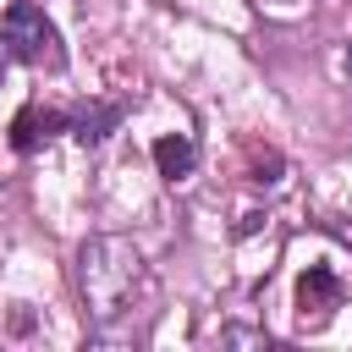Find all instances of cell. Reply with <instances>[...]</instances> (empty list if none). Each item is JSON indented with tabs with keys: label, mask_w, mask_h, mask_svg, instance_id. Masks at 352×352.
Listing matches in <instances>:
<instances>
[{
	"label": "cell",
	"mask_w": 352,
	"mask_h": 352,
	"mask_svg": "<svg viewBox=\"0 0 352 352\" xmlns=\"http://www.w3.org/2000/svg\"><path fill=\"white\" fill-rule=\"evenodd\" d=\"M154 165H160L165 182H187L192 165H198V143L187 132H165V138H154Z\"/></svg>",
	"instance_id": "5"
},
{
	"label": "cell",
	"mask_w": 352,
	"mask_h": 352,
	"mask_svg": "<svg viewBox=\"0 0 352 352\" xmlns=\"http://www.w3.org/2000/svg\"><path fill=\"white\" fill-rule=\"evenodd\" d=\"M116 121H121V104H88V110H77L72 138H77L82 148H94V143H104V138L116 132Z\"/></svg>",
	"instance_id": "6"
},
{
	"label": "cell",
	"mask_w": 352,
	"mask_h": 352,
	"mask_svg": "<svg viewBox=\"0 0 352 352\" xmlns=\"http://www.w3.org/2000/svg\"><path fill=\"white\" fill-rule=\"evenodd\" d=\"M220 341H231V346H270V330H220Z\"/></svg>",
	"instance_id": "7"
},
{
	"label": "cell",
	"mask_w": 352,
	"mask_h": 352,
	"mask_svg": "<svg viewBox=\"0 0 352 352\" xmlns=\"http://www.w3.org/2000/svg\"><path fill=\"white\" fill-rule=\"evenodd\" d=\"M341 302H346L341 275H336L330 264H308L302 280H297V324H302V330H324Z\"/></svg>",
	"instance_id": "3"
},
{
	"label": "cell",
	"mask_w": 352,
	"mask_h": 352,
	"mask_svg": "<svg viewBox=\"0 0 352 352\" xmlns=\"http://www.w3.org/2000/svg\"><path fill=\"white\" fill-rule=\"evenodd\" d=\"M0 72H6V60H0Z\"/></svg>",
	"instance_id": "9"
},
{
	"label": "cell",
	"mask_w": 352,
	"mask_h": 352,
	"mask_svg": "<svg viewBox=\"0 0 352 352\" xmlns=\"http://www.w3.org/2000/svg\"><path fill=\"white\" fill-rule=\"evenodd\" d=\"M346 72H352V38H346Z\"/></svg>",
	"instance_id": "8"
},
{
	"label": "cell",
	"mask_w": 352,
	"mask_h": 352,
	"mask_svg": "<svg viewBox=\"0 0 352 352\" xmlns=\"http://www.w3.org/2000/svg\"><path fill=\"white\" fill-rule=\"evenodd\" d=\"M154 292L148 280V264L143 253L116 236V231H99L77 248V297H82V314L99 336H110L121 319H132V308Z\"/></svg>",
	"instance_id": "1"
},
{
	"label": "cell",
	"mask_w": 352,
	"mask_h": 352,
	"mask_svg": "<svg viewBox=\"0 0 352 352\" xmlns=\"http://www.w3.org/2000/svg\"><path fill=\"white\" fill-rule=\"evenodd\" d=\"M0 44H6V55L22 60V66H50V72L66 66V50H60L55 22H50L38 6H28V0H16V6L0 11Z\"/></svg>",
	"instance_id": "2"
},
{
	"label": "cell",
	"mask_w": 352,
	"mask_h": 352,
	"mask_svg": "<svg viewBox=\"0 0 352 352\" xmlns=\"http://www.w3.org/2000/svg\"><path fill=\"white\" fill-rule=\"evenodd\" d=\"M60 126H66V116H60V110L28 104V110H16V121H11V148H16V154H33V148H44Z\"/></svg>",
	"instance_id": "4"
}]
</instances>
